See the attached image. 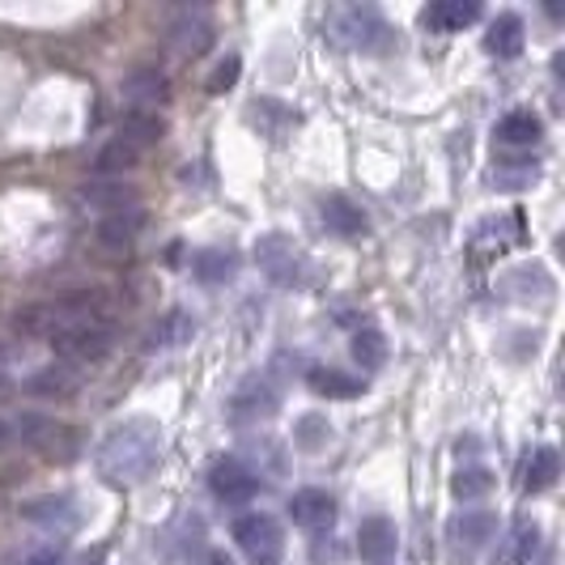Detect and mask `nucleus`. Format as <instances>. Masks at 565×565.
I'll return each mask as SVG.
<instances>
[{"label": "nucleus", "instance_id": "f257e3e1", "mask_svg": "<svg viewBox=\"0 0 565 565\" xmlns=\"http://www.w3.org/2000/svg\"><path fill=\"white\" fill-rule=\"evenodd\" d=\"M158 459H162V425L149 417H128V422L111 425L94 451L98 477L119 489L149 481Z\"/></svg>", "mask_w": 565, "mask_h": 565}, {"label": "nucleus", "instance_id": "f03ea898", "mask_svg": "<svg viewBox=\"0 0 565 565\" xmlns=\"http://www.w3.org/2000/svg\"><path fill=\"white\" fill-rule=\"evenodd\" d=\"M115 315V298L107 289H73L56 302H39V307H26L18 311L13 328L22 337H43L52 340L68 328H85V323H111Z\"/></svg>", "mask_w": 565, "mask_h": 565}, {"label": "nucleus", "instance_id": "7ed1b4c3", "mask_svg": "<svg viewBox=\"0 0 565 565\" xmlns=\"http://www.w3.org/2000/svg\"><path fill=\"white\" fill-rule=\"evenodd\" d=\"M332 34H337V43L344 47H353V52H387L392 47V26H387V18L374 9V4H349V9H340L337 18H332Z\"/></svg>", "mask_w": 565, "mask_h": 565}, {"label": "nucleus", "instance_id": "20e7f679", "mask_svg": "<svg viewBox=\"0 0 565 565\" xmlns=\"http://www.w3.org/2000/svg\"><path fill=\"white\" fill-rule=\"evenodd\" d=\"M234 544L243 548V557L252 565H281L285 557V532L281 523L264 510H252L243 519H234Z\"/></svg>", "mask_w": 565, "mask_h": 565}, {"label": "nucleus", "instance_id": "39448f33", "mask_svg": "<svg viewBox=\"0 0 565 565\" xmlns=\"http://www.w3.org/2000/svg\"><path fill=\"white\" fill-rule=\"evenodd\" d=\"M255 264H259V273H264L268 281L281 285V289L307 285V259L294 247V238H285L277 230L255 238Z\"/></svg>", "mask_w": 565, "mask_h": 565}, {"label": "nucleus", "instance_id": "423d86ee", "mask_svg": "<svg viewBox=\"0 0 565 565\" xmlns=\"http://www.w3.org/2000/svg\"><path fill=\"white\" fill-rule=\"evenodd\" d=\"M498 294L510 302H523V307H548L557 298V281L548 277L544 264H519L498 277Z\"/></svg>", "mask_w": 565, "mask_h": 565}, {"label": "nucleus", "instance_id": "0eeeda50", "mask_svg": "<svg viewBox=\"0 0 565 565\" xmlns=\"http://www.w3.org/2000/svg\"><path fill=\"white\" fill-rule=\"evenodd\" d=\"M277 408H281V392L273 387V379L255 374V379H247V383L230 396V422L259 425V422H268V417H277Z\"/></svg>", "mask_w": 565, "mask_h": 565}, {"label": "nucleus", "instance_id": "6e6552de", "mask_svg": "<svg viewBox=\"0 0 565 565\" xmlns=\"http://www.w3.org/2000/svg\"><path fill=\"white\" fill-rule=\"evenodd\" d=\"M64 362H103L115 349V332L111 323H85V328H68L60 337L47 340Z\"/></svg>", "mask_w": 565, "mask_h": 565}, {"label": "nucleus", "instance_id": "1a4fd4ad", "mask_svg": "<svg viewBox=\"0 0 565 565\" xmlns=\"http://www.w3.org/2000/svg\"><path fill=\"white\" fill-rule=\"evenodd\" d=\"M209 489L226 507H247L255 493H259V477H255L243 459H217L209 468Z\"/></svg>", "mask_w": 565, "mask_h": 565}, {"label": "nucleus", "instance_id": "9d476101", "mask_svg": "<svg viewBox=\"0 0 565 565\" xmlns=\"http://www.w3.org/2000/svg\"><path fill=\"white\" fill-rule=\"evenodd\" d=\"M167 34H170V47H174L179 56L196 60V56H204L209 43H213V18H209L204 9H179Z\"/></svg>", "mask_w": 565, "mask_h": 565}, {"label": "nucleus", "instance_id": "9b49d317", "mask_svg": "<svg viewBox=\"0 0 565 565\" xmlns=\"http://www.w3.org/2000/svg\"><path fill=\"white\" fill-rule=\"evenodd\" d=\"M493 532H498V514L493 510H459L451 519V527H447V536H451L459 557H477L484 544L493 540Z\"/></svg>", "mask_w": 565, "mask_h": 565}, {"label": "nucleus", "instance_id": "f8f14e48", "mask_svg": "<svg viewBox=\"0 0 565 565\" xmlns=\"http://www.w3.org/2000/svg\"><path fill=\"white\" fill-rule=\"evenodd\" d=\"M319 217H323V226L332 230L337 238H366V230H370L366 209L353 204L344 192H332V196L319 200Z\"/></svg>", "mask_w": 565, "mask_h": 565}, {"label": "nucleus", "instance_id": "ddd939ff", "mask_svg": "<svg viewBox=\"0 0 565 565\" xmlns=\"http://www.w3.org/2000/svg\"><path fill=\"white\" fill-rule=\"evenodd\" d=\"M396 548H399V532L392 519H383V514L362 519V527H358V553H362V562L387 565L396 557Z\"/></svg>", "mask_w": 565, "mask_h": 565}, {"label": "nucleus", "instance_id": "4468645a", "mask_svg": "<svg viewBox=\"0 0 565 565\" xmlns=\"http://www.w3.org/2000/svg\"><path fill=\"white\" fill-rule=\"evenodd\" d=\"M289 519L298 527H307V532H323V527L337 523V498L323 493V489H298L289 498Z\"/></svg>", "mask_w": 565, "mask_h": 565}, {"label": "nucleus", "instance_id": "2eb2a0df", "mask_svg": "<svg viewBox=\"0 0 565 565\" xmlns=\"http://www.w3.org/2000/svg\"><path fill=\"white\" fill-rule=\"evenodd\" d=\"M422 22L434 34H459V30L481 22V4L477 0H434L422 13Z\"/></svg>", "mask_w": 565, "mask_h": 565}, {"label": "nucleus", "instance_id": "dca6fc26", "mask_svg": "<svg viewBox=\"0 0 565 565\" xmlns=\"http://www.w3.org/2000/svg\"><path fill=\"white\" fill-rule=\"evenodd\" d=\"M119 94L128 98V103H137V111L145 107H153V103H167L170 98V82L162 68H153V64H137L124 82H119Z\"/></svg>", "mask_w": 565, "mask_h": 565}, {"label": "nucleus", "instance_id": "f3484780", "mask_svg": "<svg viewBox=\"0 0 565 565\" xmlns=\"http://www.w3.org/2000/svg\"><path fill=\"white\" fill-rule=\"evenodd\" d=\"M82 209H94V213H119V209H132L137 204V188L132 183H124V179H94V183H85L82 192Z\"/></svg>", "mask_w": 565, "mask_h": 565}, {"label": "nucleus", "instance_id": "a211bd4d", "mask_svg": "<svg viewBox=\"0 0 565 565\" xmlns=\"http://www.w3.org/2000/svg\"><path fill=\"white\" fill-rule=\"evenodd\" d=\"M30 523H39V527H60V532H68V527H77L82 523V514H77V498H68V493H47V498H34L22 507Z\"/></svg>", "mask_w": 565, "mask_h": 565}, {"label": "nucleus", "instance_id": "6ab92c4d", "mask_svg": "<svg viewBox=\"0 0 565 565\" xmlns=\"http://www.w3.org/2000/svg\"><path fill=\"white\" fill-rule=\"evenodd\" d=\"M77 387H82V374H77V366H68V362H60V366H39L26 379V396H39V399H64V396H73Z\"/></svg>", "mask_w": 565, "mask_h": 565}, {"label": "nucleus", "instance_id": "aec40b11", "mask_svg": "<svg viewBox=\"0 0 565 565\" xmlns=\"http://www.w3.org/2000/svg\"><path fill=\"white\" fill-rule=\"evenodd\" d=\"M141 226H145L141 204L119 209V213H107V217L98 222V247H107V252H124V247H132V238L141 234Z\"/></svg>", "mask_w": 565, "mask_h": 565}, {"label": "nucleus", "instance_id": "412c9836", "mask_svg": "<svg viewBox=\"0 0 565 565\" xmlns=\"http://www.w3.org/2000/svg\"><path fill=\"white\" fill-rule=\"evenodd\" d=\"M540 553V523L536 519H519L510 527V536L498 544L493 565H532V557Z\"/></svg>", "mask_w": 565, "mask_h": 565}, {"label": "nucleus", "instance_id": "4be33fe9", "mask_svg": "<svg viewBox=\"0 0 565 565\" xmlns=\"http://www.w3.org/2000/svg\"><path fill=\"white\" fill-rule=\"evenodd\" d=\"M192 277L200 285H230L238 277V252H230V247H200L192 255Z\"/></svg>", "mask_w": 565, "mask_h": 565}, {"label": "nucleus", "instance_id": "5701e85b", "mask_svg": "<svg viewBox=\"0 0 565 565\" xmlns=\"http://www.w3.org/2000/svg\"><path fill=\"white\" fill-rule=\"evenodd\" d=\"M162 137H167V124H162L153 111H128L124 119H119V132H115V141L132 145L137 153L153 149Z\"/></svg>", "mask_w": 565, "mask_h": 565}, {"label": "nucleus", "instance_id": "b1692460", "mask_svg": "<svg viewBox=\"0 0 565 565\" xmlns=\"http://www.w3.org/2000/svg\"><path fill=\"white\" fill-rule=\"evenodd\" d=\"M484 52L498 60H514L523 52V18L519 13H498L484 34Z\"/></svg>", "mask_w": 565, "mask_h": 565}, {"label": "nucleus", "instance_id": "393cba45", "mask_svg": "<svg viewBox=\"0 0 565 565\" xmlns=\"http://www.w3.org/2000/svg\"><path fill=\"white\" fill-rule=\"evenodd\" d=\"M307 383H311L315 396H323V399H353V396H362V392H366V379H362V374L328 370V366L311 370V374H307Z\"/></svg>", "mask_w": 565, "mask_h": 565}, {"label": "nucleus", "instance_id": "a878e982", "mask_svg": "<svg viewBox=\"0 0 565 565\" xmlns=\"http://www.w3.org/2000/svg\"><path fill=\"white\" fill-rule=\"evenodd\" d=\"M493 137L510 149H523V145H540L544 137V119L536 111H510L498 119V128H493Z\"/></svg>", "mask_w": 565, "mask_h": 565}, {"label": "nucleus", "instance_id": "bb28decb", "mask_svg": "<svg viewBox=\"0 0 565 565\" xmlns=\"http://www.w3.org/2000/svg\"><path fill=\"white\" fill-rule=\"evenodd\" d=\"M192 337H196V319H192L188 311H170V315H162V323H153V328H149V337H145V353L188 344Z\"/></svg>", "mask_w": 565, "mask_h": 565}, {"label": "nucleus", "instance_id": "cd10ccee", "mask_svg": "<svg viewBox=\"0 0 565 565\" xmlns=\"http://www.w3.org/2000/svg\"><path fill=\"white\" fill-rule=\"evenodd\" d=\"M557 477H562L557 451H553V447H536L532 459H527V481H523V489H527V493H544V489L557 484Z\"/></svg>", "mask_w": 565, "mask_h": 565}, {"label": "nucleus", "instance_id": "c85d7f7f", "mask_svg": "<svg viewBox=\"0 0 565 565\" xmlns=\"http://www.w3.org/2000/svg\"><path fill=\"white\" fill-rule=\"evenodd\" d=\"M141 162V153L132 149V145H124V141H111V145H103L98 149V158H94V179H119L124 170H132Z\"/></svg>", "mask_w": 565, "mask_h": 565}, {"label": "nucleus", "instance_id": "c756f323", "mask_svg": "<svg viewBox=\"0 0 565 565\" xmlns=\"http://www.w3.org/2000/svg\"><path fill=\"white\" fill-rule=\"evenodd\" d=\"M493 484H498V477H493L489 468H481V463H472V468H459V472L451 477V493L459 498V502H477V498H484Z\"/></svg>", "mask_w": 565, "mask_h": 565}, {"label": "nucleus", "instance_id": "7c9ffc66", "mask_svg": "<svg viewBox=\"0 0 565 565\" xmlns=\"http://www.w3.org/2000/svg\"><path fill=\"white\" fill-rule=\"evenodd\" d=\"M247 119H252V124H259V128H264V132H268L273 141H281V132L289 128V124H294V119H298V115L285 111L277 98H259Z\"/></svg>", "mask_w": 565, "mask_h": 565}, {"label": "nucleus", "instance_id": "2f4dec72", "mask_svg": "<svg viewBox=\"0 0 565 565\" xmlns=\"http://www.w3.org/2000/svg\"><path fill=\"white\" fill-rule=\"evenodd\" d=\"M294 443L302 447V451H323L328 443H332V425H328V417H319V413H311V417H298L294 422Z\"/></svg>", "mask_w": 565, "mask_h": 565}, {"label": "nucleus", "instance_id": "473e14b6", "mask_svg": "<svg viewBox=\"0 0 565 565\" xmlns=\"http://www.w3.org/2000/svg\"><path fill=\"white\" fill-rule=\"evenodd\" d=\"M353 358H358V366L362 370H379L387 362V340L379 328H362L358 337H353Z\"/></svg>", "mask_w": 565, "mask_h": 565}, {"label": "nucleus", "instance_id": "72a5a7b5", "mask_svg": "<svg viewBox=\"0 0 565 565\" xmlns=\"http://www.w3.org/2000/svg\"><path fill=\"white\" fill-rule=\"evenodd\" d=\"M536 179H540L536 162H510V167H498L493 188H498V192H523V188H532Z\"/></svg>", "mask_w": 565, "mask_h": 565}, {"label": "nucleus", "instance_id": "f704fd0d", "mask_svg": "<svg viewBox=\"0 0 565 565\" xmlns=\"http://www.w3.org/2000/svg\"><path fill=\"white\" fill-rule=\"evenodd\" d=\"M238 73H243V60L238 56H226L217 68H213V77H209V94H226L238 85Z\"/></svg>", "mask_w": 565, "mask_h": 565}, {"label": "nucleus", "instance_id": "c9c22d12", "mask_svg": "<svg viewBox=\"0 0 565 565\" xmlns=\"http://www.w3.org/2000/svg\"><path fill=\"white\" fill-rule=\"evenodd\" d=\"M311 565H344V544L340 540H315Z\"/></svg>", "mask_w": 565, "mask_h": 565}, {"label": "nucleus", "instance_id": "e433bc0d", "mask_svg": "<svg viewBox=\"0 0 565 565\" xmlns=\"http://www.w3.org/2000/svg\"><path fill=\"white\" fill-rule=\"evenodd\" d=\"M200 565H234V562H230L226 553H209V557H204Z\"/></svg>", "mask_w": 565, "mask_h": 565}, {"label": "nucleus", "instance_id": "4c0bfd02", "mask_svg": "<svg viewBox=\"0 0 565 565\" xmlns=\"http://www.w3.org/2000/svg\"><path fill=\"white\" fill-rule=\"evenodd\" d=\"M4 434H9V429H4V425H0V447H4Z\"/></svg>", "mask_w": 565, "mask_h": 565}]
</instances>
